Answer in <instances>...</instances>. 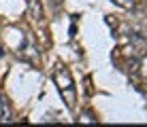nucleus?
<instances>
[{
	"mask_svg": "<svg viewBox=\"0 0 147 127\" xmlns=\"http://www.w3.org/2000/svg\"><path fill=\"white\" fill-rule=\"evenodd\" d=\"M53 80H55V85H58V89H60V93H66V102H68V106L73 108L75 106V85H73V76H70V72L66 68H58L53 72Z\"/></svg>",
	"mask_w": 147,
	"mask_h": 127,
	"instance_id": "f257e3e1",
	"label": "nucleus"
},
{
	"mask_svg": "<svg viewBox=\"0 0 147 127\" xmlns=\"http://www.w3.org/2000/svg\"><path fill=\"white\" fill-rule=\"evenodd\" d=\"M28 13H30V17H32L34 21H40V19H43V4H40V0H30Z\"/></svg>",
	"mask_w": 147,
	"mask_h": 127,
	"instance_id": "f03ea898",
	"label": "nucleus"
},
{
	"mask_svg": "<svg viewBox=\"0 0 147 127\" xmlns=\"http://www.w3.org/2000/svg\"><path fill=\"white\" fill-rule=\"evenodd\" d=\"M111 2H115L117 7L126 9V11H130V9H134V0H111Z\"/></svg>",
	"mask_w": 147,
	"mask_h": 127,
	"instance_id": "7ed1b4c3",
	"label": "nucleus"
},
{
	"mask_svg": "<svg viewBox=\"0 0 147 127\" xmlns=\"http://www.w3.org/2000/svg\"><path fill=\"white\" fill-rule=\"evenodd\" d=\"M2 121H11V112H9V100L2 95Z\"/></svg>",
	"mask_w": 147,
	"mask_h": 127,
	"instance_id": "20e7f679",
	"label": "nucleus"
},
{
	"mask_svg": "<svg viewBox=\"0 0 147 127\" xmlns=\"http://www.w3.org/2000/svg\"><path fill=\"white\" fill-rule=\"evenodd\" d=\"M141 74L147 80V55H143V59H141Z\"/></svg>",
	"mask_w": 147,
	"mask_h": 127,
	"instance_id": "39448f33",
	"label": "nucleus"
}]
</instances>
